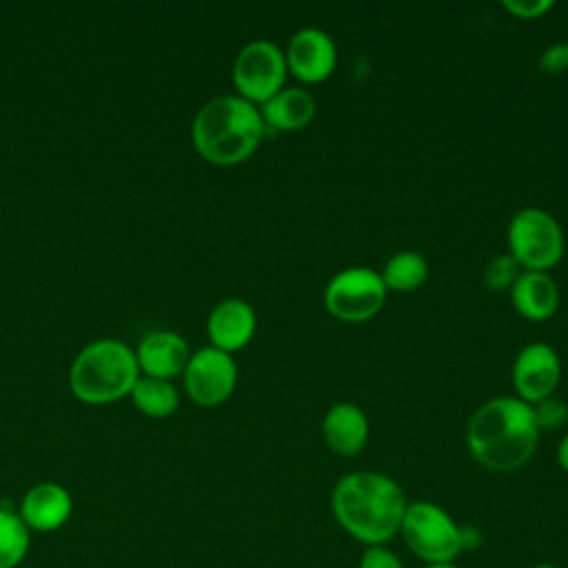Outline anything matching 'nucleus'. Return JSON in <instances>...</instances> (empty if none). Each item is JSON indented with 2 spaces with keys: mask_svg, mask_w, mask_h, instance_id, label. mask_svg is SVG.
I'll return each mask as SVG.
<instances>
[{
  "mask_svg": "<svg viewBox=\"0 0 568 568\" xmlns=\"http://www.w3.org/2000/svg\"><path fill=\"white\" fill-rule=\"evenodd\" d=\"M406 506L399 484L375 470L348 473L331 493L335 521L364 546H386L399 535Z\"/></svg>",
  "mask_w": 568,
  "mask_h": 568,
  "instance_id": "obj_1",
  "label": "nucleus"
},
{
  "mask_svg": "<svg viewBox=\"0 0 568 568\" xmlns=\"http://www.w3.org/2000/svg\"><path fill=\"white\" fill-rule=\"evenodd\" d=\"M539 428L530 404L519 397H495L481 404L466 426L470 455L488 470L510 473L535 453Z\"/></svg>",
  "mask_w": 568,
  "mask_h": 568,
  "instance_id": "obj_2",
  "label": "nucleus"
},
{
  "mask_svg": "<svg viewBox=\"0 0 568 568\" xmlns=\"http://www.w3.org/2000/svg\"><path fill=\"white\" fill-rule=\"evenodd\" d=\"M264 131L266 126L255 104L240 95H217L195 113L191 140L206 162L233 166L255 153Z\"/></svg>",
  "mask_w": 568,
  "mask_h": 568,
  "instance_id": "obj_3",
  "label": "nucleus"
},
{
  "mask_svg": "<svg viewBox=\"0 0 568 568\" xmlns=\"http://www.w3.org/2000/svg\"><path fill=\"white\" fill-rule=\"evenodd\" d=\"M140 377L135 351L113 337L87 344L69 368L71 393L84 404H111L131 395Z\"/></svg>",
  "mask_w": 568,
  "mask_h": 568,
  "instance_id": "obj_4",
  "label": "nucleus"
},
{
  "mask_svg": "<svg viewBox=\"0 0 568 568\" xmlns=\"http://www.w3.org/2000/svg\"><path fill=\"white\" fill-rule=\"evenodd\" d=\"M399 535L408 550L426 566L455 564V559L470 546L468 528H462L433 501L408 504Z\"/></svg>",
  "mask_w": 568,
  "mask_h": 568,
  "instance_id": "obj_5",
  "label": "nucleus"
},
{
  "mask_svg": "<svg viewBox=\"0 0 568 568\" xmlns=\"http://www.w3.org/2000/svg\"><path fill=\"white\" fill-rule=\"evenodd\" d=\"M508 246L519 266L546 273L564 255V233L550 213L530 206L510 220Z\"/></svg>",
  "mask_w": 568,
  "mask_h": 568,
  "instance_id": "obj_6",
  "label": "nucleus"
},
{
  "mask_svg": "<svg viewBox=\"0 0 568 568\" xmlns=\"http://www.w3.org/2000/svg\"><path fill=\"white\" fill-rule=\"evenodd\" d=\"M284 51L268 40H253L233 60V84L237 95L251 104H264L284 89Z\"/></svg>",
  "mask_w": 568,
  "mask_h": 568,
  "instance_id": "obj_7",
  "label": "nucleus"
},
{
  "mask_svg": "<svg viewBox=\"0 0 568 568\" xmlns=\"http://www.w3.org/2000/svg\"><path fill=\"white\" fill-rule=\"evenodd\" d=\"M386 300V286L377 271L353 266L337 273L324 288L326 311L342 322L375 317Z\"/></svg>",
  "mask_w": 568,
  "mask_h": 568,
  "instance_id": "obj_8",
  "label": "nucleus"
},
{
  "mask_svg": "<svg viewBox=\"0 0 568 568\" xmlns=\"http://www.w3.org/2000/svg\"><path fill=\"white\" fill-rule=\"evenodd\" d=\"M182 377L186 395L195 404L213 408L233 395L237 384V366L229 353L215 346H204L191 353Z\"/></svg>",
  "mask_w": 568,
  "mask_h": 568,
  "instance_id": "obj_9",
  "label": "nucleus"
},
{
  "mask_svg": "<svg viewBox=\"0 0 568 568\" xmlns=\"http://www.w3.org/2000/svg\"><path fill=\"white\" fill-rule=\"evenodd\" d=\"M561 379V362L552 346L535 342L519 351L513 366V384L521 402L537 404L550 397Z\"/></svg>",
  "mask_w": 568,
  "mask_h": 568,
  "instance_id": "obj_10",
  "label": "nucleus"
},
{
  "mask_svg": "<svg viewBox=\"0 0 568 568\" xmlns=\"http://www.w3.org/2000/svg\"><path fill=\"white\" fill-rule=\"evenodd\" d=\"M284 60H286V69L297 80L306 84L324 82L333 73L337 62L335 42L322 29H313V27L302 29L291 38Z\"/></svg>",
  "mask_w": 568,
  "mask_h": 568,
  "instance_id": "obj_11",
  "label": "nucleus"
},
{
  "mask_svg": "<svg viewBox=\"0 0 568 568\" xmlns=\"http://www.w3.org/2000/svg\"><path fill=\"white\" fill-rule=\"evenodd\" d=\"M73 513L71 493L55 481H40L31 486L18 508L20 519L33 532H53L62 528Z\"/></svg>",
  "mask_w": 568,
  "mask_h": 568,
  "instance_id": "obj_12",
  "label": "nucleus"
},
{
  "mask_svg": "<svg viewBox=\"0 0 568 568\" xmlns=\"http://www.w3.org/2000/svg\"><path fill=\"white\" fill-rule=\"evenodd\" d=\"M135 359L140 375L171 382L184 373L191 359V348L186 339L175 331H151L138 344Z\"/></svg>",
  "mask_w": 568,
  "mask_h": 568,
  "instance_id": "obj_13",
  "label": "nucleus"
},
{
  "mask_svg": "<svg viewBox=\"0 0 568 568\" xmlns=\"http://www.w3.org/2000/svg\"><path fill=\"white\" fill-rule=\"evenodd\" d=\"M255 311L248 302L240 300V297H231V300H222L209 315L206 320V333L211 339V346L224 351V353H233L244 348L253 333H255Z\"/></svg>",
  "mask_w": 568,
  "mask_h": 568,
  "instance_id": "obj_14",
  "label": "nucleus"
},
{
  "mask_svg": "<svg viewBox=\"0 0 568 568\" xmlns=\"http://www.w3.org/2000/svg\"><path fill=\"white\" fill-rule=\"evenodd\" d=\"M322 433L326 446L333 453L342 457H353L368 442V419L357 404L339 402L324 415Z\"/></svg>",
  "mask_w": 568,
  "mask_h": 568,
  "instance_id": "obj_15",
  "label": "nucleus"
},
{
  "mask_svg": "<svg viewBox=\"0 0 568 568\" xmlns=\"http://www.w3.org/2000/svg\"><path fill=\"white\" fill-rule=\"evenodd\" d=\"M517 313L532 322L548 320L559 306V288L548 273L521 271L510 288Z\"/></svg>",
  "mask_w": 568,
  "mask_h": 568,
  "instance_id": "obj_16",
  "label": "nucleus"
},
{
  "mask_svg": "<svg viewBox=\"0 0 568 568\" xmlns=\"http://www.w3.org/2000/svg\"><path fill=\"white\" fill-rule=\"evenodd\" d=\"M260 115L264 120V126H271L275 131H297L313 120L315 98L304 89H282L262 104Z\"/></svg>",
  "mask_w": 568,
  "mask_h": 568,
  "instance_id": "obj_17",
  "label": "nucleus"
},
{
  "mask_svg": "<svg viewBox=\"0 0 568 568\" xmlns=\"http://www.w3.org/2000/svg\"><path fill=\"white\" fill-rule=\"evenodd\" d=\"M131 402L149 417H169L178 410L180 395L169 379L140 375L131 388Z\"/></svg>",
  "mask_w": 568,
  "mask_h": 568,
  "instance_id": "obj_18",
  "label": "nucleus"
},
{
  "mask_svg": "<svg viewBox=\"0 0 568 568\" xmlns=\"http://www.w3.org/2000/svg\"><path fill=\"white\" fill-rule=\"evenodd\" d=\"M428 277V264L426 260L415 253V251H402L397 255H393L382 273L384 286L386 291H399V293H408L419 288Z\"/></svg>",
  "mask_w": 568,
  "mask_h": 568,
  "instance_id": "obj_19",
  "label": "nucleus"
},
{
  "mask_svg": "<svg viewBox=\"0 0 568 568\" xmlns=\"http://www.w3.org/2000/svg\"><path fill=\"white\" fill-rule=\"evenodd\" d=\"M31 530L18 510L0 508V568H16L29 552Z\"/></svg>",
  "mask_w": 568,
  "mask_h": 568,
  "instance_id": "obj_20",
  "label": "nucleus"
},
{
  "mask_svg": "<svg viewBox=\"0 0 568 568\" xmlns=\"http://www.w3.org/2000/svg\"><path fill=\"white\" fill-rule=\"evenodd\" d=\"M519 275H521V266L513 255H497L495 260L488 262L484 280H486V286L495 291H504V288H513Z\"/></svg>",
  "mask_w": 568,
  "mask_h": 568,
  "instance_id": "obj_21",
  "label": "nucleus"
},
{
  "mask_svg": "<svg viewBox=\"0 0 568 568\" xmlns=\"http://www.w3.org/2000/svg\"><path fill=\"white\" fill-rule=\"evenodd\" d=\"M530 410H532V417H535V424H537L539 433L541 430H557L568 419V404L564 399L555 397V395L544 397L541 402L532 404Z\"/></svg>",
  "mask_w": 568,
  "mask_h": 568,
  "instance_id": "obj_22",
  "label": "nucleus"
},
{
  "mask_svg": "<svg viewBox=\"0 0 568 568\" xmlns=\"http://www.w3.org/2000/svg\"><path fill=\"white\" fill-rule=\"evenodd\" d=\"M357 568H404L402 559L386 546H366Z\"/></svg>",
  "mask_w": 568,
  "mask_h": 568,
  "instance_id": "obj_23",
  "label": "nucleus"
},
{
  "mask_svg": "<svg viewBox=\"0 0 568 568\" xmlns=\"http://www.w3.org/2000/svg\"><path fill=\"white\" fill-rule=\"evenodd\" d=\"M501 7L521 20H535L552 9L550 0H504Z\"/></svg>",
  "mask_w": 568,
  "mask_h": 568,
  "instance_id": "obj_24",
  "label": "nucleus"
},
{
  "mask_svg": "<svg viewBox=\"0 0 568 568\" xmlns=\"http://www.w3.org/2000/svg\"><path fill=\"white\" fill-rule=\"evenodd\" d=\"M539 67L546 73H564L568 69V42H557L544 51Z\"/></svg>",
  "mask_w": 568,
  "mask_h": 568,
  "instance_id": "obj_25",
  "label": "nucleus"
},
{
  "mask_svg": "<svg viewBox=\"0 0 568 568\" xmlns=\"http://www.w3.org/2000/svg\"><path fill=\"white\" fill-rule=\"evenodd\" d=\"M557 462L564 468V473H568V435L561 439V444L557 448Z\"/></svg>",
  "mask_w": 568,
  "mask_h": 568,
  "instance_id": "obj_26",
  "label": "nucleus"
},
{
  "mask_svg": "<svg viewBox=\"0 0 568 568\" xmlns=\"http://www.w3.org/2000/svg\"><path fill=\"white\" fill-rule=\"evenodd\" d=\"M426 568H459V566H455V564H430Z\"/></svg>",
  "mask_w": 568,
  "mask_h": 568,
  "instance_id": "obj_27",
  "label": "nucleus"
},
{
  "mask_svg": "<svg viewBox=\"0 0 568 568\" xmlns=\"http://www.w3.org/2000/svg\"><path fill=\"white\" fill-rule=\"evenodd\" d=\"M532 568H559V566H555V564H548V561H539V564H535Z\"/></svg>",
  "mask_w": 568,
  "mask_h": 568,
  "instance_id": "obj_28",
  "label": "nucleus"
}]
</instances>
